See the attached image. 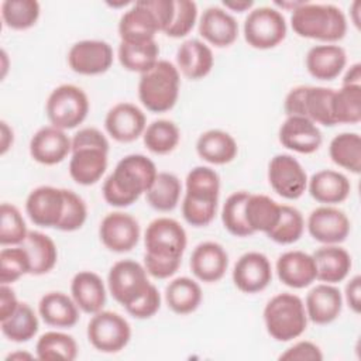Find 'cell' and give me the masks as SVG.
<instances>
[{
    "label": "cell",
    "mask_w": 361,
    "mask_h": 361,
    "mask_svg": "<svg viewBox=\"0 0 361 361\" xmlns=\"http://www.w3.org/2000/svg\"><path fill=\"white\" fill-rule=\"evenodd\" d=\"M180 192L182 183L176 175L171 172H158L145 196L152 209L158 212H171L178 206Z\"/></svg>",
    "instance_id": "38"
},
{
    "label": "cell",
    "mask_w": 361,
    "mask_h": 361,
    "mask_svg": "<svg viewBox=\"0 0 361 361\" xmlns=\"http://www.w3.org/2000/svg\"><path fill=\"white\" fill-rule=\"evenodd\" d=\"M28 254L32 275L49 272L58 261V250L54 240L41 231H28L25 240L20 244Z\"/></svg>",
    "instance_id": "36"
},
{
    "label": "cell",
    "mask_w": 361,
    "mask_h": 361,
    "mask_svg": "<svg viewBox=\"0 0 361 361\" xmlns=\"http://www.w3.org/2000/svg\"><path fill=\"white\" fill-rule=\"evenodd\" d=\"M333 116L336 124H357L361 120V86H341L334 90Z\"/></svg>",
    "instance_id": "43"
},
{
    "label": "cell",
    "mask_w": 361,
    "mask_h": 361,
    "mask_svg": "<svg viewBox=\"0 0 361 361\" xmlns=\"http://www.w3.org/2000/svg\"><path fill=\"white\" fill-rule=\"evenodd\" d=\"M213 52L200 39H186L176 51L178 69L189 79L197 80L210 73L213 68Z\"/></svg>",
    "instance_id": "31"
},
{
    "label": "cell",
    "mask_w": 361,
    "mask_h": 361,
    "mask_svg": "<svg viewBox=\"0 0 361 361\" xmlns=\"http://www.w3.org/2000/svg\"><path fill=\"white\" fill-rule=\"evenodd\" d=\"M107 285L111 296L124 307L141 298L149 288L145 267L134 259H120L109 271Z\"/></svg>",
    "instance_id": "12"
},
{
    "label": "cell",
    "mask_w": 361,
    "mask_h": 361,
    "mask_svg": "<svg viewBox=\"0 0 361 361\" xmlns=\"http://www.w3.org/2000/svg\"><path fill=\"white\" fill-rule=\"evenodd\" d=\"M1 333L11 341L24 343L31 340L38 331V319L30 305L20 302L16 310L0 320Z\"/></svg>",
    "instance_id": "40"
},
{
    "label": "cell",
    "mask_w": 361,
    "mask_h": 361,
    "mask_svg": "<svg viewBox=\"0 0 361 361\" xmlns=\"http://www.w3.org/2000/svg\"><path fill=\"white\" fill-rule=\"evenodd\" d=\"M360 8H361V3L358 0H355L351 6V18H353V23L357 28H360V17H358V13H360Z\"/></svg>",
    "instance_id": "60"
},
{
    "label": "cell",
    "mask_w": 361,
    "mask_h": 361,
    "mask_svg": "<svg viewBox=\"0 0 361 361\" xmlns=\"http://www.w3.org/2000/svg\"><path fill=\"white\" fill-rule=\"evenodd\" d=\"M223 6L231 11L243 13L250 10L254 6V1L252 0H224Z\"/></svg>",
    "instance_id": "59"
},
{
    "label": "cell",
    "mask_w": 361,
    "mask_h": 361,
    "mask_svg": "<svg viewBox=\"0 0 361 361\" xmlns=\"http://www.w3.org/2000/svg\"><path fill=\"white\" fill-rule=\"evenodd\" d=\"M161 307V293L155 285H149L145 293L138 298L131 305L126 306L127 313L135 319H148L152 317Z\"/></svg>",
    "instance_id": "51"
},
{
    "label": "cell",
    "mask_w": 361,
    "mask_h": 361,
    "mask_svg": "<svg viewBox=\"0 0 361 361\" xmlns=\"http://www.w3.org/2000/svg\"><path fill=\"white\" fill-rule=\"evenodd\" d=\"M72 152V138L65 130L54 126L41 127L30 141V154L34 161L42 165H55L62 162Z\"/></svg>",
    "instance_id": "21"
},
{
    "label": "cell",
    "mask_w": 361,
    "mask_h": 361,
    "mask_svg": "<svg viewBox=\"0 0 361 361\" xmlns=\"http://www.w3.org/2000/svg\"><path fill=\"white\" fill-rule=\"evenodd\" d=\"M37 358L39 360H68L78 357V344L69 334L61 331L44 333L35 344Z\"/></svg>",
    "instance_id": "42"
},
{
    "label": "cell",
    "mask_w": 361,
    "mask_h": 361,
    "mask_svg": "<svg viewBox=\"0 0 361 361\" xmlns=\"http://www.w3.org/2000/svg\"><path fill=\"white\" fill-rule=\"evenodd\" d=\"M268 180L279 196L295 200L303 195L309 179L296 158L289 154H278L269 161Z\"/></svg>",
    "instance_id": "13"
},
{
    "label": "cell",
    "mask_w": 361,
    "mask_h": 361,
    "mask_svg": "<svg viewBox=\"0 0 361 361\" xmlns=\"http://www.w3.org/2000/svg\"><path fill=\"white\" fill-rule=\"evenodd\" d=\"M18 303L20 302L17 300L14 290L8 285L1 283V288H0V320H4L6 317H8L16 310Z\"/></svg>",
    "instance_id": "56"
},
{
    "label": "cell",
    "mask_w": 361,
    "mask_h": 361,
    "mask_svg": "<svg viewBox=\"0 0 361 361\" xmlns=\"http://www.w3.org/2000/svg\"><path fill=\"white\" fill-rule=\"evenodd\" d=\"M99 237L110 251L127 252L133 250L140 240V224L128 213L113 212L106 214L102 220Z\"/></svg>",
    "instance_id": "15"
},
{
    "label": "cell",
    "mask_w": 361,
    "mask_h": 361,
    "mask_svg": "<svg viewBox=\"0 0 361 361\" xmlns=\"http://www.w3.org/2000/svg\"><path fill=\"white\" fill-rule=\"evenodd\" d=\"M305 1H275L276 6L282 7V8H288L290 11H293L295 8H298L299 6H302Z\"/></svg>",
    "instance_id": "61"
},
{
    "label": "cell",
    "mask_w": 361,
    "mask_h": 361,
    "mask_svg": "<svg viewBox=\"0 0 361 361\" xmlns=\"http://www.w3.org/2000/svg\"><path fill=\"white\" fill-rule=\"evenodd\" d=\"M144 267L151 276L157 279H166L179 269L180 261L154 258L151 255L144 254Z\"/></svg>",
    "instance_id": "53"
},
{
    "label": "cell",
    "mask_w": 361,
    "mask_h": 361,
    "mask_svg": "<svg viewBox=\"0 0 361 361\" xmlns=\"http://www.w3.org/2000/svg\"><path fill=\"white\" fill-rule=\"evenodd\" d=\"M305 309L307 319L316 324L334 322L343 309V296L333 283H319L306 295Z\"/></svg>",
    "instance_id": "24"
},
{
    "label": "cell",
    "mask_w": 361,
    "mask_h": 361,
    "mask_svg": "<svg viewBox=\"0 0 361 361\" xmlns=\"http://www.w3.org/2000/svg\"><path fill=\"white\" fill-rule=\"evenodd\" d=\"M334 89L324 86H296L285 97L288 116H300L326 127L336 126L333 116Z\"/></svg>",
    "instance_id": "7"
},
{
    "label": "cell",
    "mask_w": 361,
    "mask_h": 361,
    "mask_svg": "<svg viewBox=\"0 0 361 361\" xmlns=\"http://www.w3.org/2000/svg\"><path fill=\"white\" fill-rule=\"evenodd\" d=\"M305 230V219L302 213L288 204H281V214L278 223L274 226L267 235L278 244H293L296 243Z\"/></svg>",
    "instance_id": "45"
},
{
    "label": "cell",
    "mask_w": 361,
    "mask_h": 361,
    "mask_svg": "<svg viewBox=\"0 0 361 361\" xmlns=\"http://www.w3.org/2000/svg\"><path fill=\"white\" fill-rule=\"evenodd\" d=\"M248 192L245 190H238L231 193L221 209V221L224 228L235 235V237H248L252 235L254 233L245 223L244 217V204L248 197Z\"/></svg>",
    "instance_id": "46"
},
{
    "label": "cell",
    "mask_w": 361,
    "mask_h": 361,
    "mask_svg": "<svg viewBox=\"0 0 361 361\" xmlns=\"http://www.w3.org/2000/svg\"><path fill=\"white\" fill-rule=\"evenodd\" d=\"M89 343L102 353H118L131 338L130 323L118 313L100 310L87 324Z\"/></svg>",
    "instance_id": "11"
},
{
    "label": "cell",
    "mask_w": 361,
    "mask_h": 361,
    "mask_svg": "<svg viewBox=\"0 0 361 361\" xmlns=\"http://www.w3.org/2000/svg\"><path fill=\"white\" fill-rule=\"evenodd\" d=\"M281 214V204L267 195L250 193L244 204L245 223L252 233H268L278 223Z\"/></svg>",
    "instance_id": "34"
},
{
    "label": "cell",
    "mask_w": 361,
    "mask_h": 361,
    "mask_svg": "<svg viewBox=\"0 0 361 361\" xmlns=\"http://www.w3.org/2000/svg\"><path fill=\"white\" fill-rule=\"evenodd\" d=\"M0 154L4 155L8 148L13 145V140H14V135H13V130L10 128V126L6 123V121H1L0 123Z\"/></svg>",
    "instance_id": "58"
},
{
    "label": "cell",
    "mask_w": 361,
    "mask_h": 361,
    "mask_svg": "<svg viewBox=\"0 0 361 361\" xmlns=\"http://www.w3.org/2000/svg\"><path fill=\"white\" fill-rule=\"evenodd\" d=\"M228 267V255L223 245L214 241H204L195 247L190 255V269L202 282L220 281Z\"/></svg>",
    "instance_id": "22"
},
{
    "label": "cell",
    "mask_w": 361,
    "mask_h": 361,
    "mask_svg": "<svg viewBox=\"0 0 361 361\" xmlns=\"http://www.w3.org/2000/svg\"><path fill=\"white\" fill-rule=\"evenodd\" d=\"M293 31L303 38L336 42L347 32V18L340 7L324 3L305 1L290 16Z\"/></svg>",
    "instance_id": "4"
},
{
    "label": "cell",
    "mask_w": 361,
    "mask_h": 361,
    "mask_svg": "<svg viewBox=\"0 0 361 361\" xmlns=\"http://www.w3.org/2000/svg\"><path fill=\"white\" fill-rule=\"evenodd\" d=\"M45 113L51 126L61 130L75 128L85 121L89 113L87 94L79 86L61 85L49 93Z\"/></svg>",
    "instance_id": "8"
},
{
    "label": "cell",
    "mask_w": 361,
    "mask_h": 361,
    "mask_svg": "<svg viewBox=\"0 0 361 361\" xmlns=\"http://www.w3.org/2000/svg\"><path fill=\"white\" fill-rule=\"evenodd\" d=\"M307 320L305 303L293 293H278L264 307L267 331L276 341H290L302 336Z\"/></svg>",
    "instance_id": "6"
},
{
    "label": "cell",
    "mask_w": 361,
    "mask_h": 361,
    "mask_svg": "<svg viewBox=\"0 0 361 361\" xmlns=\"http://www.w3.org/2000/svg\"><path fill=\"white\" fill-rule=\"evenodd\" d=\"M63 196H65L63 213L56 228L61 231L79 230L85 224L87 217L86 203L79 195H76L73 190H69V189H63Z\"/></svg>",
    "instance_id": "49"
},
{
    "label": "cell",
    "mask_w": 361,
    "mask_h": 361,
    "mask_svg": "<svg viewBox=\"0 0 361 361\" xmlns=\"http://www.w3.org/2000/svg\"><path fill=\"white\" fill-rule=\"evenodd\" d=\"M121 66L131 72L144 73L159 59V47L155 39L147 42H120L117 51Z\"/></svg>",
    "instance_id": "37"
},
{
    "label": "cell",
    "mask_w": 361,
    "mask_h": 361,
    "mask_svg": "<svg viewBox=\"0 0 361 361\" xmlns=\"http://www.w3.org/2000/svg\"><path fill=\"white\" fill-rule=\"evenodd\" d=\"M39 3L35 0H4L1 3L3 23L13 30H27L39 18Z\"/></svg>",
    "instance_id": "44"
},
{
    "label": "cell",
    "mask_w": 361,
    "mask_h": 361,
    "mask_svg": "<svg viewBox=\"0 0 361 361\" xmlns=\"http://www.w3.org/2000/svg\"><path fill=\"white\" fill-rule=\"evenodd\" d=\"M71 293L78 307L89 314L100 312L106 303V286L102 278L92 271H80L73 276Z\"/></svg>",
    "instance_id": "30"
},
{
    "label": "cell",
    "mask_w": 361,
    "mask_h": 361,
    "mask_svg": "<svg viewBox=\"0 0 361 361\" xmlns=\"http://www.w3.org/2000/svg\"><path fill=\"white\" fill-rule=\"evenodd\" d=\"M347 63V54L343 47L322 44L312 47L306 54L307 72L319 80L336 79Z\"/></svg>",
    "instance_id": "27"
},
{
    "label": "cell",
    "mask_w": 361,
    "mask_h": 361,
    "mask_svg": "<svg viewBox=\"0 0 361 361\" xmlns=\"http://www.w3.org/2000/svg\"><path fill=\"white\" fill-rule=\"evenodd\" d=\"M24 360V358H27V360H31L32 358V355L31 354H28V353H13V354H10V355H7V358L6 360Z\"/></svg>",
    "instance_id": "62"
},
{
    "label": "cell",
    "mask_w": 361,
    "mask_h": 361,
    "mask_svg": "<svg viewBox=\"0 0 361 361\" xmlns=\"http://www.w3.org/2000/svg\"><path fill=\"white\" fill-rule=\"evenodd\" d=\"M161 31L154 13L142 0L135 1L118 21V35L123 42H147L152 41Z\"/></svg>",
    "instance_id": "23"
},
{
    "label": "cell",
    "mask_w": 361,
    "mask_h": 361,
    "mask_svg": "<svg viewBox=\"0 0 361 361\" xmlns=\"http://www.w3.org/2000/svg\"><path fill=\"white\" fill-rule=\"evenodd\" d=\"M345 302L354 313H360L361 310V276H353L345 285Z\"/></svg>",
    "instance_id": "55"
},
{
    "label": "cell",
    "mask_w": 361,
    "mask_h": 361,
    "mask_svg": "<svg viewBox=\"0 0 361 361\" xmlns=\"http://www.w3.org/2000/svg\"><path fill=\"white\" fill-rule=\"evenodd\" d=\"M142 1L154 13L161 31H165L173 17V11H175L173 0H142Z\"/></svg>",
    "instance_id": "54"
},
{
    "label": "cell",
    "mask_w": 361,
    "mask_h": 361,
    "mask_svg": "<svg viewBox=\"0 0 361 361\" xmlns=\"http://www.w3.org/2000/svg\"><path fill=\"white\" fill-rule=\"evenodd\" d=\"M28 234L25 221L20 210L10 203L0 206V244L20 245Z\"/></svg>",
    "instance_id": "47"
},
{
    "label": "cell",
    "mask_w": 361,
    "mask_h": 361,
    "mask_svg": "<svg viewBox=\"0 0 361 361\" xmlns=\"http://www.w3.org/2000/svg\"><path fill=\"white\" fill-rule=\"evenodd\" d=\"M69 68L79 75H100L113 63V48L102 39H82L68 52Z\"/></svg>",
    "instance_id": "14"
},
{
    "label": "cell",
    "mask_w": 361,
    "mask_h": 361,
    "mask_svg": "<svg viewBox=\"0 0 361 361\" xmlns=\"http://www.w3.org/2000/svg\"><path fill=\"white\" fill-rule=\"evenodd\" d=\"M279 360L283 361H322L323 353L319 345L312 341L302 340L286 348L281 355Z\"/></svg>",
    "instance_id": "52"
},
{
    "label": "cell",
    "mask_w": 361,
    "mask_h": 361,
    "mask_svg": "<svg viewBox=\"0 0 361 361\" xmlns=\"http://www.w3.org/2000/svg\"><path fill=\"white\" fill-rule=\"evenodd\" d=\"M307 189L316 202L331 206L348 197L351 183L348 178L338 171L322 169L313 173L307 180Z\"/></svg>",
    "instance_id": "29"
},
{
    "label": "cell",
    "mask_w": 361,
    "mask_h": 361,
    "mask_svg": "<svg viewBox=\"0 0 361 361\" xmlns=\"http://www.w3.org/2000/svg\"><path fill=\"white\" fill-rule=\"evenodd\" d=\"M196 152L209 164L224 165L235 158L238 147L228 133L223 130H207L199 135L196 141Z\"/></svg>",
    "instance_id": "33"
},
{
    "label": "cell",
    "mask_w": 361,
    "mask_h": 361,
    "mask_svg": "<svg viewBox=\"0 0 361 361\" xmlns=\"http://www.w3.org/2000/svg\"><path fill=\"white\" fill-rule=\"evenodd\" d=\"M199 34L212 45L224 48L237 39L238 24L228 11L212 6L203 11L199 20Z\"/></svg>",
    "instance_id": "26"
},
{
    "label": "cell",
    "mask_w": 361,
    "mask_h": 361,
    "mask_svg": "<svg viewBox=\"0 0 361 361\" xmlns=\"http://www.w3.org/2000/svg\"><path fill=\"white\" fill-rule=\"evenodd\" d=\"M109 141L94 127L80 128L72 137V157L69 161L71 178L83 186L100 180L107 169Z\"/></svg>",
    "instance_id": "2"
},
{
    "label": "cell",
    "mask_w": 361,
    "mask_h": 361,
    "mask_svg": "<svg viewBox=\"0 0 361 361\" xmlns=\"http://www.w3.org/2000/svg\"><path fill=\"white\" fill-rule=\"evenodd\" d=\"M306 226L309 234L322 244H340L350 234V220L347 214L329 204L312 210Z\"/></svg>",
    "instance_id": "16"
},
{
    "label": "cell",
    "mask_w": 361,
    "mask_h": 361,
    "mask_svg": "<svg viewBox=\"0 0 361 361\" xmlns=\"http://www.w3.org/2000/svg\"><path fill=\"white\" fill-rule=\"evenodd\" d=\"M279 142L299 154H313L322 145V131L312 120L300 116H288L279 127Z\"/></svg>",
    "instance_id": "20"
},
{
    "label": "cell",
    "mask_w": 361,
    "mask_h": 361,
    "mask_svg": "<svg viewBox=\"0 0 361 361\" xmlns=\"http://www.w3.org/2000/svg\"><path fill=\"white\" fill-rule=\"evenodd\" d=\"M341 86H361V63L355 62L353 63L344 78H343V85Z\"/></svg>",
    "instance_id": "57"
},
{
    "label": "cell",
    "mask_w": 361,
    "mask_h": 361,
    "mask_svg": "<svg viewBox=\"0 0 361 361\" xmlns=\"http://www.w3.org/2000/svg\"><path fill=\"white\" fill-rule=\"evenodd\" d=\"M316 264V279L337 283L347 278L353 261L348 251L338 244H324L312 254Z\"/></svg>",
    "instance_id": "28"
},
{
    "label": "cell",
    "mask_w": 361,
    "mask_h": 361,
    "mask_svg": "<svg viewBox=\"0 0 361 361\" xmlns=\"http://www.w3.org/2000/svg\"><path fill=\"white\" fill-rule=\"evenodd\" d=\"M179 86V69L172 62L159 59L149 71L141 73L138 80V97L147 110L164 113L176 104Z\"/></svg>",
    "instance_id": "5"
},
{
    "label": "cell",
    "mask_w": 361,
    "mask_h": 361,
    "mask_svg": "<svg viewBox=\"0 0 361 361\" xmlns=\"http://www.w3.org/2000/svg\"><path fill=\"white\" fill-rule=\"evenodd\" d=\"M331 161L353 173L361 171V137L357 133H340L329 145Z\"/></svg>",
    "instance_id": "39"
},
{
    "label": "cell",
    "mask_w": 361,
    "mask_h": 361,
    "mask_svg": "<svg viewBox=\"0 0 361 361\" xmlns=\"http://www.w3.org/2000/svg\"><path fill=\"white\" fill-rule=\"evenodd\" d=\"M220 178L210 166H195L186 176V190L182 202L183 219L195 227L212 223L217 212Z\"/></svg>",
    "instance_id": "3"
},
{
    "label": "cell",
    "mask_w": 361,
    "mask_h": 361,
    "mask_svg": "<svg viewBox=\"0 0 361 361\" xmlns=\"http://www.w3.org/2000/svg\"><path fill=\"white\" fill-rule=\"evenodd\" d=\"M203 293L200 285L188 276H179L172 279L165 288V302L168 307L178 314H189L195 312Z\"/></svg>",
    "instance_id": "35"
},
{
    "label": "cell",
    "mask_w": 361,
    "mask_h": 361,
    "mask_svg": "<svg viewBox=\"0 0 361 361\" xmlns=\"http://www.w3.org/2000/svg\"><path fill=\"white\" fill-rule=\"evenodd\" d=\"M175 11L171 24L164 31L168 37L180 38L188 35L197 20V6L192 0H175Z\"/></svg>",
    "instance_id": "50"
},
{
    "label": "cell",
    "mask_w": 361,
    "mask_h": 361,
    "mask_svg": "<svg viewBox=\"0 0 361 361\" xmlns=\"http://www.w3.org/2000/svg\"><path fill=\"white\" fill-rule=\"evenodd\" d=\"M272 281V267L267 255L257 251L243 254L233 268V282L244 293L264 290Z\"/></svg>",
    "instance_id": "18"
},
{
    "label": "cell",
    "mask_w": 361,
    "mask_h": 361,
    "mask_svg": "<svg viewBox=\"0 0 361 361\" xmlns=\"http://www.w3.org/2000/svg\"><path fill=\"white\" fill-rule=\"evenodd\" d=\"M63 189L44 185L30 192L25 200V212L34 224L56 228L63 213Z\"/></svg>",
    "instance_id": "17"
},
{
    "label": "cell",
    "mask_w": 361,
    "mask_h": 361,
    "mask_svg": "<svg viewBox=\"0 0 361 361\" xmlns=\"http://www.w3.org/2000/svg\"><path fill=\"white\" fill-rule=\"evenodd\" d=\"M247 44L257 49H269L281 44L286 37V21L276 8L262 6L251 10L243 25Z\"/></svg>",
    "instance_id": "10"
},
{
    "label": "cell",
    "mask_w": 361,
    "mask_h": 361,
    "mask_svg": "<svg viewBox=\"0 0 361 361\" xmlns=\"http://www.w3.org/2000/svg\"><path fill=\"white\" fill-rule=\"evenodd\" d=\"M31 272V262L27 251L20 247L3 248L0 251V282L13 283L23 275Z\"/></svg>",
    "instance_id": "48"
},
{
    "label": "cell",
    "mask_w": 361,
    "mask_h": 361,
    "mask_svg": "<svg viewBox=\"0 0 361 361\" xmlns=\"http://www.w3.org/2000/svg\"><path fill=\"white\" fill-rule=\"evenodd\" d=\"M276 274L283 285L302 289L316 281V264L307 252L286 251L276 259Z\"/></svg>",
    "instance_id": "25"
},
{
    "label": "cell",
    "mask_w": 361,
    "mask_h": 361,
    "mask_svg": "<svg viewBox=\"0 0 361 361\" xmlns=\"http://www.w3.org/2000/svg\"><path fill=\"white\" fill-rule=\"evenodd\" d=\"M38 312L42 320L52 327L69 329L79 320L78 305L63 292L45 293L38 303Z\"/></svg>",
    "instance_id": "32"
},
{
    "label": "cell",
    "mask_w": 361,
    "mask_h": 361,
    "mask_svg": "<svg viewBox=\"0 0 361 361\" xmlns=\"http://www.w3.org/2000/svg\"><path fill=\"white\" fill-rule=\"evenodd\" d=\"M157 175V166L148 157L142 154L126 155L104 179L103 197L114 207H127L142 193H147Z\"/></svg>",
    "instance_id": "1"
},
{
    "label": "cell",
    "mask_w": 361,
    "mask_h": 361,
    "mask_svg": "<svg viewBox=\"0 0 361 361\" xmlns=\"http://www.w3.org/2000/svg\"><path fill=\"white\" fill-rule=\"evenodd\" d=\"M144 145L148 151L164 155L173 151L180 140V133L178 126L165 118H159L147 126L142 134Z\"/></svg>",
    "instance_id": "41"
},
{
    "label": "cell",
    "mask_w": 361,
    "mask_h": 361,
    "mask_svg": "<svg viewBox=\"0 0 361 361\" xmlns=\"http://www.w3.org/2000/svg\"><path fill=\"white\" fill-rule=\"evenodd\" d=\"M104 127L113 140L118 142H131L144 134L147 118L140 107L123 102L107 111Z\"/></svg>",
    "instance_id": "19"
},
{
    "label": "cell",
    "mask_w": 361,
    "mask_h": 361,
    "mask_svg": "<svg viewBox=\"0 0 361 361\" xmlns=\"http://www.w3.org/2000/svg\"><path fill=\"white\" fill-rule=\"evenodd\" d=\"M186 243V231L175 219L158 217L147 226L144 235L147 255L171 261H182Z\"/></svg>",
    "instance_id": "9"
}]
</instances>
